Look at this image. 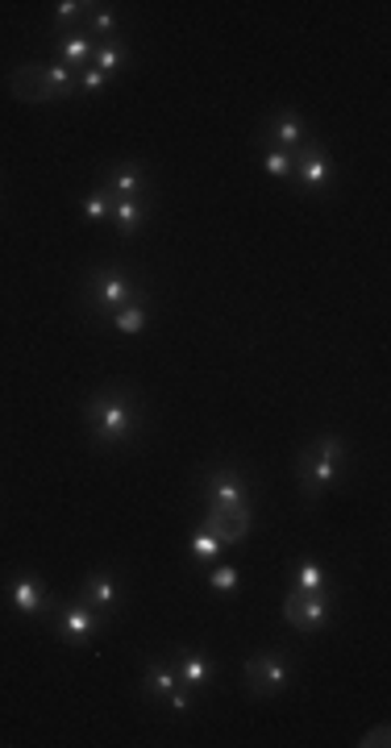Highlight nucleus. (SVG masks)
Listing matches in <instances>:
<instances>
[{
    "mask_svg": "<svg viewBox=\"0 0 391 748\" xmlns=\"http://www.w3.org/2000/svg\"><path fill=\"white\" fill-rule=\"evenodd\" d=\"M80 425H84L88 441L101 454H121L142 445L146 428H151V408L146 395L125 387V383H104L96 392L84 395L80 404Z\"/></svg>",
    "mask_w": 391,
    "mask_h": 748,
    "instance_id": "nucleus-1",
    "label": "nucleus"
},
{
    "mask_svg": "<svg viewBox=\"0 0 391 748\" xmlns=\"http://www.w3.org/2000/svg\"><path fill=\"white\" fill-rule=\"evenodd\" d=\"M146 291L142 274L134 267H125L117 258H101V262H88L84 274H80V316L88 324L104 329L109 316L125 308L130 300H137Z\"/></svg>",
    "mask_w": 391,
    "mask_h": 748,
    "instance_id": "nucleus-2",
    "label": "nucleus"
},
{
    "mask_svg": "<svg viewBox=\"0 0 391 748\" xmlns=\"http://www.w3.org/2000/svg\"><path fill=\"white\" fill-rule=\"evenodd\" d=\"M346 470H350V441L333 428H321L312 441L296 449V487L308 508H317L346 478Z\"/></svg>",
    "mask_w": 391,
    "mask_h": 748,
    "instance_id": "nucleus-3",
    "label": "nucleus"
},
{
    "mask_svg": "<svg viewBox=\"0 0 391 748\" xmlns=\"http://www.w3.org/2000/svg\"><path fill=\"white\" fill-rule=\"evenodd\" d=\"M196 495H200V503L255 508V482H250V470L234 458L205 461V466L196 470Z\"/></svg>",
    "mask_w": 391,
    "mask_h": 748,
    "instance_id": "nucleus-4",
    "label": "nucleus"
},
{
    "mask_svg": "<svg viewBox=\"0 0 391 748\" xmlns=\"http://www.w3.org/2000/svg\"><path fill=\"white\" fill-rule=\"evenodd\" d=\"M291 674H296V657L288 648H267V653H250L241 662V686L250 698H275L284 695L291 686Z\"/></svg>",
    "mask_w": 391,
    "mask_h": 748,
    "instance_id": "nucleus-5",
    "label": "nucleus"
},
{
    "mask_svg": "<svg viewBox=\"0 0 391 748\" xmlns=\"http://www.w3.org/2000/svg\"><path fill=\"white\" fill-rule=\"evenodd\" d=\"M258 150L267 146V150H288V154H300L305 146H312V142H321L317 137V125L300 113V108H271L267 117L258 121Z\"/></svg>",
    "mask_w": 391,
    "mask_h": 748,
    "instance_id": "nucleus-6",
    "label": "nucleus"
},
{
    "mask_svg": "<svg viewBox=\"0 0 391 748\" xmlns=\"http://www.w3.org/2000/svg\"><path fill=\"white\" fill-rule=\"evenodd\" d=\"M142 695L151 698L154 707H163V711H171V715L196 711V707H192L196 695L179 682L171 657H146V662H142Z\"/></svg>",
    "mask_w": 391,
    "mask_h": 748,
    "instance_id": "nucleus-7",
    "label": "nucleus"
},
{
    "mask_svg": "<svg viewBox=\"0 0 391 748\" xmlns=\"http://www.w3.org/2000/svg\"><path fill=\"white\" fill-rule=\"evenodd\" d=\"M47 624H51L54 636H59L63 645H71V648L92 645V641H96V636L109 628V620H104V615H96L92 607H88V603H80L75 595L59 599V603H54V612L47 615Z\"/></svg>",
    "mask_w": 391,
    "mask_h": 748,
    "instance_id": "nucleus-8",
    "label": "nucleus"
},
{
    "mask_svg": "<svg viewBox=\"0 0 391 748\" xmlns=\"http://www.w3.org/2000/svg\"><path fill=\"white\" fill-rule=\"evenodd\" d=\"M338 612V591H291L284 595V624L291 632H300V636H312V632H321L329 624V615Z\"/></svg>",
    "mask_w": 391,
    "mask_h": 748,
    "instance_id": "nucleus-9",
    "label": "nucleus"
},
{
    "mask_svg": "<svg viewBox=\"0 0 391 748\" xmlns=\"http://www.w3.org/2000/svg\"><path fill=\"white\" fill-rule=\"evenodd\" d=\"M4 595H9V607H13L21 620H47V615L54 612V603H59L38 570H13L9 582H4Z\"/></svg>",
    "mask_w": 391,
    "mask_h": 748,
    "instance_id": "nucleus-10",
    "label": "nucleus"
},
{
    "mask_svg": "<svg viewBox=\"0 0 391 748\" xmlns=\"http://www.w3.org/2000/svg\"><path fill=\"white\" fill-rule=\"evenodd\" d=\"M101 187L113 200H154V175L146 163L113 158L101 167Z\"/></svg>",
    "mask_w": 391,
    "mask_h": 748,
    "instance_id": "nucleus-11",
    "label": "nucleus"
},
{
    "mask_svg": "<svg viewBox=\"0 0 391 748\" xmlns=\"http://www.w3.org/2000/svg\"><path fill=\"white\" fill-rule=\"evenodd\" d=\"M75 599L88 603V607L96 615H104V620H117L121 599H125V591H121V570L117 565H96V570H88L84 579H80V586H75Z\"/></svg>",
    "mask_w": 391,
    "mask_h": 748,
    "instance_id": "nucleus-12",
    "label": "nucleus"
},
{
    "mask_svg": "<svg viewBox=\"0 0 391 748\" xmlns=\"http://www.w3.org/2000/svg\"><path fill=\"white\" fill-rule=\"evenodd\" d=\"M333 184H338V163L329 158V150H325L321 142H312V146H305V150L296 154L288 187L305 191V196H325Z\"/></svg>",
    "mask_w": 391,
    "mask_h": 748,
    "instance_id": "nucleus-13",
    "label": "nucleus"
},
{
    "mask_svg": "<svg viewBox=\"0 0 391 748\" xmlns=\"http://www.w3.org/2000/svg\"><path fill=\"white\" fill-rule=\"evenodd\" d=\"M200 524L217 537V541L229 549V544H241L255 528V511L250 508H222V503H200Z\"/></svg>",
    "mask_w": 391,
    "mask_h": 748,
    "instance_id": "nucleus-14",
    "label": "nucleus"
},
{
    "mask_svg": "<svg viewBox=\"0 0 391 748\" xmlns=\"http://www.w3.org/2000/svg\"><path fill=\"white\" fill-rule=\"evenodd\" d=\"M171 665H175V674H179V682H184L192 695H205L208 686L217 682V662H213L208 653H196V648L175 653V657H171Z\"/></svg>",
    "mask_w": 391,
    "mask_h": 748,
    "instance_id": "nucleus-15",
    "label": "nucleus"
},
{
    "mask_svg": "<svg viewBox=\"0 0 391 748\" xmlns=\"http://www.w3.org/2000/svg\"><path fill=\"white\" fill-rule=\"evenodd\" d=\"M92 51H96V42L84 34V25L80 30H68V34H54V63H63L68 71H80L92 67Z\"/></svg>",
    "mask_w": 391,
    "mask_h": 748,
    "instance_id": "nucleus-16",
    "label": "nucleus"
},
{
    "mask_svg": "<svg viewBox=\"0 0 391 748\" xmlns=\"http://www.w3.org/2000/svg\"><path fill=\"white\" fill-rule=\"evenodd\" d=\"M146 324H151V288L142 291L137 300H130L125 308H117L113 316H109V333H117V337H142L146 333Z\"/></svg>",
    "mask_w": 391,
    "mask_h": 748,
    "instance_id": "nucleus-17",
    "label": "nucleus"
},
{
    "mask_svg": "<svg viewBox=\"0 0 391 748\" xmlns=\"http://www.w3.org/2000/svg\"><path fill=\"white\" fill-rule=\"evenodd\" d=\"M288 586L291 591H338L329 565L321 558H312V553H305V558H296L288 565Z\"/></svg>",
    "mask_w": 391,
    "mask_h": 748,
    "instance_id": "nucleus-18",
    "label": "nucleus"
},
{
    "mask_svg": "<svg viewBox=\"0 0 391 748\" xmlns=\"http://www.w3.org/2000/svg\"><path fill=\"white\" fill-rule=\"evenodd\" d=\"M38 84H42V104H54V101H71L75 92H80V80H75V71H68L63 63H38Z\"/></svg>",
    "mask_w": 391,
    "mask_h": 748,
    "instance_id": "nucleus-19",
    "label": "nucleus"
},
{
    "mask_svg": "<svg viewBox=\"0 0 391 748\" xmlns=\"http://www.w3.org/2000/svg\"><path fill=\"white\" fill-rule=\"evenodd\" d=\"M154 217V200H113V217L109 221L117 225V238L130 241L137 238Z\"/></svg>",
    "mask_w": 391,
    "mask_h": 748,
    "instance_id": "nucleus-20",
    "label": "nucleus"
},
{
    "mask_svg": "<svg viewBox=\"0 0 391 748\" xmlns=\"http://www.w3.org/2000/svg\"><path fill=\"white\" fill-rule=\"evenodd\" d=\"M84 34L101 46V42H117L121 38V18H117V9L113 4H96L92 13H88L84 21Z\"/></svg>",
    "mask_w": 391,
    "mask_h": 748,
    "instance_id": "nucleus-21",
    "label": "nucleus"
},
{
    "mask_svg": "<svg viewBox=\"0 0 391 748\" xmlns=\"http://www.w3.org/2000/svg\"><path fill=\"white\" fill-rule=\"evenodd\" d=\"M130 59H134V51L117 38V42H101V46L92 51V67L101 71L104 80H113V75H121V71L130 67Z\"/></svg>",
    "mask_w": 391,
    "mask_h": 748,
    "instance_id": "nucleus-22",
    "label": "nucleus"
},
{
    "mask_svg": "<svg viewBox=\"0 0 391 748\" xmlns=\"http://www.w3.org/2000/svg\"><path fill=\"white\" fill-rule=\"evenodd\" d=\"M92 9H96V0H59V4H54V34L80 30Z\"/></svg>",
    "mask_w": 391,
    "mask_h": 748,
    "instance_id": "nucleus-23",
    "label": "nucleus"
},
{
    "mask_svg": "<svg viewBox=\"0 0 391 748\" xmlns=\"http://www.w3.org/2000/svg\"><path fill=\"white\" fill-rule=\"evenodd\" d=\"M222 549H225V544L217 541V537H213V532H208L205 524L192 528V541H187V553H192V561H196V565H213V561L222 558Z\"/></svg>",
    "mask_w": 391,
    "mask_h": 748,
    "instance_id": "nucleus-24",
    "label": "nucleus"
},
{
    "mask_svg": "<svg viewBox=\"0 0 391 748\" xmlns=\"http://www.w3.org/2000/svg\"><path fill=\"white\" fill-rule=\"evenodd\" d=\"M258 167L267 170L271 179H279V184H291V167H296V154L288 150H258Z\"/></svg>",
    "mask_w": 391,
    "mask_h": 748,
    "instance_id": "nucleus-25",
    "label": "nucleus"
},
{
    "mask_svg": "<svg viewBox=\"0 0 391 748\" xmlns=\"http://www.w3.org/2000/svg\"><path fill=\"white\" fill-rule=\"evenodd\" d=\"M80 208H84L88 221H109V217H113V196H109V191H104V187L96 184L84 196V200H80Z\"/></svg>",
    "mask_w": 391,
    "mask_h": 748,
    "instance_id": "nucleus-26",
    "label": "nucleus"
},
{
    "mask_svg": "<svg viewBox=\"0 0 391 748\" xmlns=\"http://www.w3.org/2000/svg\"><path fill=\"white\" fill-rule=\"evenodd\" d=\"M208 586H213V591H222V595H238L241 570L238 565H213V570H208Z\"/></svg>",
    "mask_w": 391,
    "mask_h": 748,
    "instance_id": "nucleus-27",
    "label": "nucleus"
},
{
    "mask_svg": "<svg viewBox=\"0 0 391 748\" xmlns=\"http://www.w3.org/2000/svg\"><path fill=\"white\" fill-rule=\"evenodd\" d=\"M388 740H391V728H388V719H383V724H374L371 731H362V740H358V745L362 748H388Z\"/></svg>",
    "mask_w": 391,
    "mask_h": 748,
    "instance_id": "nucleus-28",
    "label": "nucleus"
},
{
    "mask_svg": "<svg viewBox=\"0 0 391 748\" xmlns=\"http://www.w3.org/2000/svg\"><path fill=\"white\" fill-rule=\"evenodd\" d=\"M75 80H80V92H101V87H109V80H104L96 67H84L80 75H75Z\"/></svg>",
    "mask_w": 391,
    "mask_h": 748,
    "instance_id": "nucleus-29",
    "label": "nucleus"
}]
</instances>
